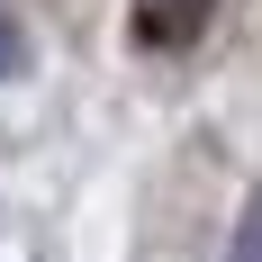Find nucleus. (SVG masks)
<instances>
[{"label": "nucleus", "instance_id": "nucleus-1", "mask_svg": "<svg viewBox=\"0 0 262 262\" xmlns=\"http://www.w3.org/2000/svg\"><path fill=\"white\" fill-rule=\"evenodd\" d=\"M208 18H217V0H136V46H154V54H181V46H199L208 36Z\"/></svg>", "mask_w": 262, "mask_h": 262}, {"label": "nucleus", "instance_id": "nucleus-2", "mask_svg": "<svg viewBox=\"0 0 262 262\" xmlns=\"http://www.w3.org/2000/svg\"><path fill=\"white\" fill-rule=\"evenodd\" d=\"M27 73V27H18V9L0 0V81H18Z\"/></svg>", "mask_w": 262, "mask_h": 262}, {"label": "nucleus", "instance_id": "nucleus-3", "mask_svg": "<svg viewBox=\"0 0 262 262\" xmlns=\"http://www.w3.org/2000/svg\"><path fill=\"white\" fill-rule=\"evenodd\" d=\"M226 262H262V199H244V226H235V253Z\"/></svg>", "mask_w": 262, "mask_h": 262}]
</instances>
